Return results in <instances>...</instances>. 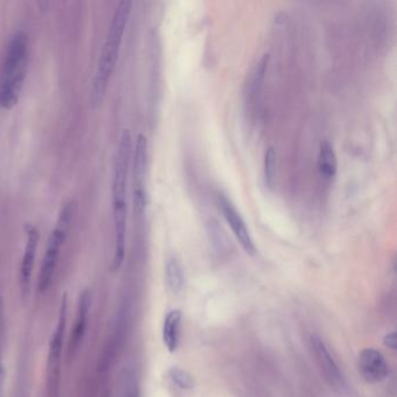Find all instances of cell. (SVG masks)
Instances as JSON below:
<instances>
[{
	"label": "cell",
	"mask_w": 397,
	"mask_h": 397,
	"mask_svg": "<svg viewBox=\"0 0 397 397\" xmlns=\"http://www.w3.org/2000/svg\"><path fill=\"white\" fill-rule=\"evenodd\" d=\"M317 165H318L320 175L324 178L326 180L335 178L337 170H338V160H337L333 146L329 141H323L320 144Z\"/></svg>",
	"instance_id": "cell-14"
},
{
	"label": "cell",
	"mask_w": 397,
	"mask_h": 397,
	"mask_svg": "<svg viewBox=\"0 0 397 397\" xmlns=\"http://www.w3.org/2000/svg\"><path fill=\"white\" fill-rule=\"evenodd\" d=\"M129 388L125 390L122 397H139V390L136 388V385L133 382L129 383Z\"/></svg>",
	"instance_id": "cell-19"
},
{
	"label": "cell",
	"mask_w": 397,
	"mask_h": 397,
	"mask_svg": "<svg viewBox=\"0 0 397 397\" xmlns=\"http://www.w3.org/2000/svg\"><path fill=\"white\" fill-rule=\"evenodd\" d=\"M92 297L91 293L88 289L82 291L80 299H78L77 318L75 320L74 329L71 332L69 344V356L73 358L77 352L80 346L83 342L86 329H88L89 317L91 309Z\"/></svg>",
	"instance_id": "cell-11"
},
{
	"label": "cell",
	"mask_w": 397,
	"mask_h": 397,
	"mask_svg": "<svg viewBox=\"0 0 397 397\" xmlns=\"http://www.w3.org/2000/svg\"><path fill=\"white\" fill-rule=\"evenodd\" d=\"M168 376H169L170 381L173 382V385H175L180 389H192L195 386L194 378L189 374L188 371L181 369V368H170Z\"/></svg>",
	"instance_id": "cell-17"
},
{
	"label": "cell",
	"mask_w": 397,
	"mask_h": 397,
	"mask_svg": "<svg viewBox=\"0 0 397 397\" xmlns=\"http://www.w3.org/2000/svg\"><path fill=\"white\" fill-rule=\"evenodd\" d=\"M4 311L3 301L0 298V397H4Z\"/></svg>",
	"instance_id": "cell-18"
},
{
	"label": "cell",
	"mask_w": 397,
	"mask_h": 397,
	"mask_svg": "<svg viewBox=\"0 0 397 397\" xmlns=\"http://www.w3.org/2000/svg\"><path fill=\"white\" fill-rule=\"evenodd\" d=\"M167 287L173 294H178L184 286V274L182 266L176 258L168 259L165 267Z\"/></svg>",
	"instance_id": "cell-15"
},
{
	"label": "cell",
	"mask_w": 397,
	"mask_h": 397,
	"mask_svg": "<svg viewBox=\"0 0 397 397\" xmlns=\"http://www.w3.org/2000/svg\"><path fill=\"white\" fill-rule=\"evenodd\" d=\"M385 345L388 346L391 349H396V335L394 332L385 338Z\"/></svg>",
	"instance_id": "cell-20"
},
{
	"label": "cell",
	"mask_w": 397,
	"mask_h": 397,
	"mask_svg": "<svg viewBox=\"0 0 397 397\" xmlns=\"http://www.w3.org/2000/svg\"><path fill=\"white\" fill-rule=\"evenodd\" d=\"M132 158V136L129 129L120 136L114 156L113 178H112V214H113L114 255L111 270L118 272L125 261L126 233H127V183L129 166Z\"/></svg>",
	"instance_id": "cell-1"
},
{
	"label": "cell",
	"mask_w": 397,
	"mask_h": 397,
	"mask_svg": "<svg viewBox=\"0 0 397 397\" xmlns=\"http://www.w3.org/2000/svg\"><path fill=\"white\" fill-rule=\"evenodd\" d=\"M66 313H68V294L64 293L61 302L59 320L55 331L49 344L48 360H47V394L48 397L59 396V378H61V360L63 345L66 335Z\"/></svg>",
	"instance_id": "cell-5"
},
{
	"label": "cell",
	"mask_w": 397,
	"mask_h": 397,
	"mask_svg": "<svg viewBox=\"0 0 397 397\" xmlns=\"http://www.w3.org/2000/svg\"><path fill=\"white\" fill-rule=\"evenodd\" d=\"M276 168H277V154H276L275 148L269 146L265 151L264 175H265L266 185L270 189L275 185Z\"/></svg>",
	"instance_id": "cell-16"
},
{
	"label": "cell",
	"mask_w": 397,
	"mask_h": 397,
	"mask_svg": "<svg viewBox=\"0 0 397 397\" xmlns=\"http://www.w3.org/2000/svg\"><path fill=\"white\" fill-rule=\"evenodd\" d=\"M132 6L133 3L131 0H122L116 8L113 17L111 19L107 39L100 52L96 74L92 81L91 90H90V103L93 109H97L102 105L107 95L109 83L113 74L114 68L118 62L122 37L125 34L129 15L132 12Z\"/></svg>",
	"instance_id": "cell-2"
},
{
	"label": "cell",
	"mask_w": 397,
	"mask_h": 397,
	"mask_svg": "<svg viewBox=\"0 0 397 397\" xmlns=\"http://www.w3.org/2000/svg\"><path fill=\"white\" fill-rule=\"evenodd\" d=\"M269 55L265 54L261 59L255 64L253 70L250 71L248 82L246 83V90H245V97H246V104L254 107L257 104L258 96L261 92L262 84L265 80L266 73L268 69Z\"/></svg>",
	"instance_id": "cell-12"
},
{
	"label": "cell",
	"mask_w": 397,
	"mask_h": 397,
	"mask_svg": "<svg viewBox=\"0 0 397 397\" xmlns=\"http://www.w3.org/2000/svg\"><path fill=\"white\" fill-rule=\"evenodd\" d=\"M217 204L221 214L224 216L225 221H228L233 234L236 236L237 240L239 241L243 250L247 254L254 255L257 252L255 243H254L253 238L250 236V232L247 228L246 223L241 217V214H239V211L236 209V206L233 205V203L223 194L218 195Z\"/></svg>",
	"instance_id": "cell-7"
},
{
	"label": "cell",
	"mask_w": 397,
	"mask_h": 397,
	"mask_svg": "<svg viewBox=\"0 0 397 397\" xmlns=\"http://www.w3.org/2000/svg\"><path fill=\"white\" fill-rule=\"evenodd\" d=\"M28 69V39L24 30L13 34L0 71V109L12 110L21 96Z\"/></svg>",
	"instance_id": "cell-3"
},
{
	"label": "cell",
	"mask_w": 397,
	"mask_h": 397,
	"mask_svg": "<svg viewBox=\"0 0 397 397\" xmlns=\"http://www.w3.org/2000/svg\"><path fill=\"white\" fill-rule=\"evenodd\" d=\"M74 216V203H66L59 212V218H57L55 226L53 228L52 233L49 236L47 246L44 250V260H42L40 276H39V284H37V289L41 294L48 290L50 284H52L56 266L59 262V254H61L63 245L66 243V238L69 236Z\"/></svg>",
	"instance_id": "cell-4"
},
{
	"label": "cell",
	"mask_w": 397,
	"mask_h": 397,
	"mask_svg": "<svg viewBox=\"0 0 397 397\" xmlns=\"http://www.w3.org/2000/svg\"><path fill=\"white\" fill-rule=\"evenodd\" d=\"M26 243L22 255L21 267H20V289L24 299L30 294V279L33 274L35 257H37V245H39V231L32 224L25 225Z\"/></svg>",
	"instance_id": "cell-8"
},
{
	"label": "cell",
	"mask_w": 397,
	"mask_h": 397,
	"mask_svg": "<svg viewBox=\"0 0 397 397\" xmlns=\"http://www.w3.org/2000/svg\"><path fill=\"white\" fill-rule=\"evenodd\" d=\"M358 366L362 378L369 383L381 382L389 373L386 358L380 351L373 347L361 351Z\"/></svg>",
	"instance_id": "cell-10"
},
{
	"label": "cell",
	"mask_w": 397,
	"mask_h": 397,
	"mask_svg": "<svg viewBox=\"0 0 397 397\" xmlns=\"http://www.w3.org/2000/svg\"><path fill=\"white\" fill-rule=\"evenodd\" d=\"M181 325H182L181 310H172L167 313L162 326V340L170 353L176 352L180 345Z\"/></svg>",
	"instance_id": "cell-13"
},
{
	"label": "cell",
	"mask_w": 397,
	"mask_h": 397,
	"mask_svg": "<svg viewBox=\"0 0 397 397\" xmlns=\"http://www.w3.org/2000/svg\"><path fill=\"white\" fill-rule=\"evenodd\" d=\"M311 347H313V354L316 358L317 364L320 366V371L325 376V380L333 389H342L345 387V381L342 378V371L339 369L338 364L332 357L330 351L325 345V342L317 337H311Z\"/></svg>",
	"instance_id": "cell-9"
},
{
	"label": "cell",
	"mask_w": 397,
	"mask_h": 397,
	"mask_svg": "<svg viewBox=\"0 0 397 397\" xmlns=\"http://www.w3.org/2000/svg\"><path fill=\"white\" fill-rule=\"evenodd\" d=\"M147 138L140 133L136 138V147L133 153V204L136 214H144L146 209V167H147Z\"/></svg>",
	"instance_id": "cell-6"
}]
</instances>
